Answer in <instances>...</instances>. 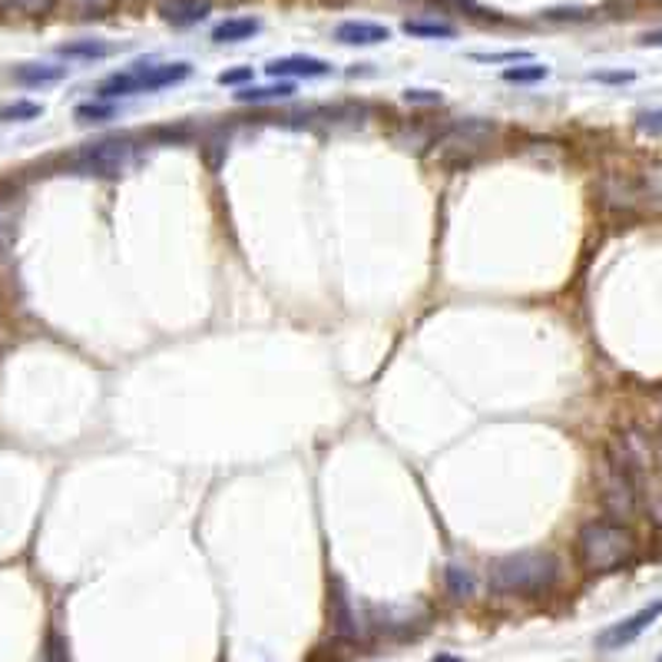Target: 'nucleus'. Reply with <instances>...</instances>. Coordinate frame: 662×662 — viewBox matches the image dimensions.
<instances>
[{
  "label": "nucleus",
  "mask_w": 662,
  "mask_h": 662,
  "mask_svg": "<svg viewBox=\"0 0 662 662\" xmlns=\"http://www.w3.org/2000/svg\"><path fill=\"white\" fill-rule=\"evenodd\" d=\"M560 576V563L547 550H524L490 563L487 584L501 597H540L550 593Z\"/></svg>",
  "instance_id": "nucleus-1"
},
{
  "label": "nucleus",
  "mask_w": 662,
  "mask_h": 662,
  "mask_svg": "<svg viewBox=\"0 0 662 662\" xmlns=\"http://www.w3.org/2000/svg\"><path fill=\"white\" fill-rule=\"evenodd\" d=\"M579 560L590 573H613L636 553V537L620 520H590L576 537Z\"/></svg>",
  "instance_id": "nucleus-2"
},
{
  "label": "nucleus",
  "mask_w": 662,
  "mask_h": 662,
  "mask_svg": "<svg viewBox=\"0 0 662 662\" xmlns=\"http://www.w3.org/2000/svg\"><path fill=\"white\" fill-rule=\"evenodd\" d=\"M193 73V66L186 60L176 63H136L126 73H113L110 79L100 83V97L103 100H117V97H133V94H156L162 87H173V83H183Z\"/></svg>",
  "instance_id": "nucleus-3"
},
{
  "label": "nucleus",
  "mask_w": 662,
  "mask_h": 662,
  "mask_svg": "<svg viewBox=\"0 0 662 662\" xmlns=\"http://www.w3.org/2000/svg\"><path fill=\"white\" fill-rule=\"evenodd\" d=\"M597 487H600V501L603 507L623 524L633 520L639 511V490H636V474L626 470L610 451L597 464Z\"/></svg>",
  "instance_id": "nucleus-4"
},
{
  "label": "nucleus",
  "mask_w": 662,
  "mask_h": 662,
  "mask_svg": "<svg viewBox=\"0 0 662 662\" xmlns=\"http://www.w3.org/2000/svg\"><path fill=\"white\" fill-rule=\"evenodd\" d=\"M133 162V146L126 139H103V143H94L87 149H79L73 166L79 173L87 176H100V180H117L130 170Z\"/></svg>",
  "instance_id": "nucleus-5"
},
{
  "label": "nucleus",
  "mask_w": 662,
  "mask_h": 662,
  "mask_svg": "<svg viewBox=\"0 0 662 662\" xmlns=\"http://www.w3.org/2000/svg\"><path fill=\"white\" fill-rule=\"evenodd\" d=\"M497 126L487 123V120H461L454 126H448L441 136H438V156L444 159H467L474 152H480L483 146H490Z\"/></svg>",
  "instance_id": "nucleus-6"
},
{
  "label": "nucleus",
  "mask_w": 662,
  "mask_h": 662,
  "mask_svg": "<svg viewBox=\"0 0 662 662\" xmlns=\"http://www.w3.org/2000/svg\"><path fill=\"white\" fill-rule=\"evenodd\" d=\"M659 616H662V600H652L649 606L636 610L633 616H626V620L606 626L603 633H597V649H603V652H616V649L636 642V639H639V636H642Z\"/></svg>",
  "instance_id": "nucleus-7"
},
{
  "label": "nucleus",
  "mask_w": 662,
  "mask_h": 662,
  "mask_svg": "<svg viewBox=\"0 0 662 662\" xmlns=\"http://www.w3.org/2000/svg\"><path fill=\"white\" fill-rule=\"evenodd\" d=\"M328 70H331V66H328L324 60L305 57V53L279 57V60H272V63L266 66V73H269L272 79H289V76H305V79H311V76H324Z\"/></svg>",
  "instance_id": "nucleus-8"
},
{
  "label": "nucleus",
  "mask_w": 662,
  "mask_h": 662,
  "mask_svg": "<svg viewBox=\"0 0 662 662\" xmlns=\"http://www.w3.org/2000/svg\"><path fill=\"white\" fill-rule=\"evenodd\" d=\"M212 11L209 0H159V14L162 21H170L173 27H193L206 21Z\"/></svg>",
  "instance_id": "nucleus-9"
},
{
  "label": "nucleus",
  "mask_w": 662,
  "mask_h": 662,
  "mask_svg": "<svg viewBox=\"0 0 662 662\" xmlns=\"http://www.w3.org/2000/svg\"><path fill=\"white\" fill-rule=\"evenodd\" d=\"M335 40L348 44V47H375L391 40V30L384 24H371V21H345L335 27Z\"/></svg>",
  "instance_id": "nucleus-10"
},
{
  "label": "nucleus",
  "mask_w": 662,
  "mask_h": 662,
  "mask_svg": "<svg viewBox=\"0 0 662 662\" xmlns=\"http://www.w3.org/2000/svg\"><path fill=\"white\" fill-rule=\"evenodd\" d=\"M444 590H448V597L457 600V603L474 600V593H477V576H474V569H467V566H461V563H448V566H444Z\"/></svg>",
  "instance_id": "nucleus-11"
},
{
  "label": "nucleus",
  "mask_w": 662,
  "mask_h": 662,
  "mask_svg": "<svg viewBox=\"0 0 662 662\" xmlns=\"http://www.w3.org/2000/svg\"><path fill=\"white\" fill-rule=\"evenodd\" d=\"M331 629H335L339 639H355L358 636V616H355L342 584L335 587V597H331Z\"/></svg>",
  "instance_id": "nucleus-12"
},
{
  "label": "nucleus",
  "mask_w": 662,
  "mask_h": 662,
  "mask_svg": "<svg viewBox=\"0 0 662 662\" xmlns=\"http://www.w3.org/2000/svg\"><path fill=\"white\" fill-rule=\"evenodd\" d=\"M600 193H603L606 206H616V209H633L639 203V186L623 176H606Z\"/></svg>",
  "instance_id": "nucleus-13"
},
{
  "label": "nucleus",
  "mask_w": 662,
  "mask_h": 662,
  "mask_svg": "<svg viewBox=\"0 0 662 662\" xmlns=\"http://www.w3.org/2000/svg\"><path fill=\"white\" fill-rule=\"evenodd\" d=\"M259 30H262V24L256 17H229L212 30V40L216 44H238V40H248Z\"/></svg>",
  "instance_id": "nucleus-14"
},
{
  "label": "nucleus",
  "mask_w": 662,
  "mask_h": 662,
  "mask_svg": "<svg viewBox=\"0 0 662 662\" xmlns=\"http://www.w3.org/2000/svg\"><path fill=\"white\" fill-rule=\"evenodd\" d=\"M66 76V66H53V63H24L14 70V79L24 83V87H44V83H57Z\"/></svg>",
  "instance_id": "nucleus-15"
},
{
  "label": "nucleus",
  "mask_w": 662,
  "mask_h": 662,
  "mask_svg": "<svg viewBox=\"0 0 662 662\" xmlns=\"http://www.w3.org/2000/svg\"><path fill=\"white\" fill-rule=\"evenodd\" d=\"M292 94H295V83L279 79V83H272V87H245L235 94V100L238 103H272V100H289Z\"/></svg>",
  "instance_id": "nucleus-16"
},
{
  "label": "nucleus",
  "mask_w": 662,
  "mask_h": 662,
  "mask_svg": "<svg viewBox=\"0 0 662 662\" xmlns=\"http://www.w3.org/2000/svg\"><path fill=\"white\" fill-rule=\"evenodd\" d=\"M404 34L425 37V40H451V37H457V30L451 24H441V21H404Z\"/></svg>",
  "instance_id": "nucleus-17"
},
{
  "label": "nucleus",
  "mask_w": 662,
  "mask_h": 662,
  "mask_svg": "<svg viewBox=\"0 0 662 662\" xmlns=\"http://www.w3.org/2000/svg\"><path fill=\"white\" fill-rule=\"evenodd\" d=\"M60 53L76 57V60H100V57H110L113 47L107 40H73V44H63Z\"/></svg>",
  "instance_id": "nucleus-18"
},
{
  "label": "nucleus",
  "mask_w": 662,
  "mask_h": 662,
  "mask_svg": "<svg viewBox=\"0 0 662 662\" xmlns=\"http://www.w3.org/2000/svg\"><path fill=\"white\" fill-rule=\"evenodd\" d=\"M639 199L652 203V206H662V162H652L642 170L639 176Z\"/></svg>",
  "instance_id": "nucleus-19"
},
{
  "label": "nucleus",
  "mask_w": 662,
  "mask_h": 662,
  "mask_svg": "<svg viewBox=\"0 0 662 662\" xmlns=\"http://www.w3.org/2000/svg\"><path fill=\"white\" fill-rule=\"evenodd\" d=\"M14 232H17V209H14V199H11V196H0V256H4L8 248H11Z\"/></svg>",
  "instance_id": "nucleus-20"
},
{
  "label": "nucleus",
  "mask_w": 662,
  "mask_h": 662,
  "mask_svg": "<svg viewBox=\"0 0 662 662\" xmlns=\"http://www.w3.org/2000/svg\"><path fill=\"white\" fill-rule=\"evenodd\" d=\"M0 4H4L8 11L24 14V17H40V14H47L57 4V0H0Z\"/></svg>",
  "instance_id": "nucleus-21"
},
{
  "label": "nucleus",
  "mask_w": 662,
  "mask_h": 662,
  "mask_svg": "<svg viewBox=\"0 0 662 662\" xmlns=\"http://www.w3.org/2000/svg\"><path fill=\"white\" fill-rule=\"evenodd\" d=\"M547 66L540 63H527V66H507L504 70V79L507 83H537V79H547Z\"/></svg>",
  "instance_id": "nucleus-22"
},
{
  "label": "nucleus",
  "mask_w": 662,
  "mask_h": 662,
  "mask_svg": "<svg viewBox=\"0 0 662 662\" xmlns=\"http://www.w3.org/2000/svg\"><path fill=\"white\" fill-rule=\"evenodd\" d=\"M113 113H117L113 103H83V107H76L79 123H103V120H113Z\"/></svg>",
  "instance_id": "nucleus-23"
},
{
  "label": "nucleus",
  "mask_w": 662,
  "mask_h": 662,
  "mask_svg": "<svg viewBox=\"0 0 662 662\" xmlns=\"http://www.w3.org/2000/svg\"><path fill=\"white\" fill-rule=\"evenodd\" d=\"M44 113V107L40 103H27V100H21V103H14V107H8L4 113V120H14V123H24V120H37Z\"/></svg>",
  "instance_id": "nucleus-24"
},
{
  "label": "nucleus",
  "mask_w": 662,
  "mask_h": 662,
  "mask_svg": "<svg viewBox=\"0 0 662 662\" xmlns=\"http://www.w3.org/2000/svg\"><path fill=\"white\" fill-rule=\"evenodd\" d=\"M636 130L646 136H662V110H642L636 117Z\"/></svg>",
  "instance_id": "nucleus-25"
},
{
  "label": "nucleus",
  "mask_w": 662,
  "mask_h": 662,
  "mask_svg": "<svg viewBox=\"0 0 662 662\" xmlns=\"http://www.w3.org/2000/svg\"><path fill=\"white\" fill-rule=\"evenodd\" d=\"M70 4L83 14V17H97V14H103L113 0H70Z\"/></svg>",
  "instance_id": "nucleus-26"
},
{
  "label": "nucleus",
  "mask_w": 662,
  "mask_h": 662,
  "mask_svg": "<svg viewBox=\"0 0 662 662\" xmlns=\"http://www.w3.org/2000/svg\"><path fill=\"white\" fill-rule=\"evenodd\" d=\"M248 79H253V66H235V70L219 73L222 87H238V83H248Z\"/></svg>",
  "instance_id": "nucleus-27"
},
{
  "label": "nucleus",
  "mask_w": 662,
  "mask_h": 662,
  "mask_svg": "<svg viewBox=\"0 0 662 662\" xmlns=\"http://www.w3.org/2000/svg\"><path fill=\"white\" fill-rule=\"evenodd\" d=\"M530 53L524 50H511V53H474V60L480 63H517V60H527Z\"/></svg>",
  "instance_id": "nucleus-28"
},
{
  "label": "nucleus",
  "mask_w": 662,
  "mask_h": 662,
  "mask_svg": "<svg viewBox=\"0 0 662 662\" xmlns=\"http://www.w3.org/2000/svg\"><path fill=\"white\" fill-rule=\"evenodd\" d=\"M404 100L407 103H441V94H434V90H407Z\"/></svg>",
  "instance_id": "nucleus-29"
},
{
  "label": "nucleus",
  "mask_w": 662,
  "mask_h": 662,
  "mask_svg": "<svg viewBox=\"0 0 662 662\" xmlns=\"http://www.w3.org/2000/svg\"><path fill=\"white\" fill-rule=\"evenodd\" d=\"M649 517L655 520V527H662V490L649 493Z\"/></svg>",
  "instance_id": "nucleus-30"
},
{
  "label": "nucleus",
  "mask_w": 662,
  "mask_h": 662,
  "mask_svg": "<svg viewBox=\"0 0 662 662\" xmlns=\"http://www.w3.org/2000/svg\"><path fill=\"white\" fill-rule=\"evenodd\" d=\"M547 17H550V21H563V17L584 21V17H587V11H579V8H573V11H547Z\"/></svg>",
  "instance_id": "nucleus-31"
},
{
  "label": "nucleus",
  "mask_w": 662,
  "mask_h": 662,
  "mask_svg": "<svg viewBox=\"0 0 662 662\" xmlns=\"http://www.w3.org/2000/svg\"><path fill=\"white\" fill-rule=\"evenodd\" d=\"M593 79H603V83H629L633 73H593Z\"/></svg>",
  "instance_id": "nucleus-32"
},
{
  "label": "nucleus",
  "mask_w": 662,
  "mask_h": 662,
  "mask_svg": "<svg viewBox=\"0 0 662 662\" xmlns=\"http://www.w3.org/2000/svg\"><path fill=\"white\" fill-rule=\"evenodd\" d=\"M642 47H662V30H649V34H642Z\"/></svg>",
  "instance_id": "nucleus-33"
},
{
  "label": "nucleus",
  "mask_w": 662,
  "mask_h": 662,
  "mask_svg": "<svg viewBox=\"0 0 662 662\" xmlns=\"http://www.w3.org/2000/svg\"><path fill=\"white\" fill-rule=\"evenodd\" d=\"M50 662H70V655H66V649L60 642L50 646Z\"/></svg>",
  "instance_id": "nucleus-34"
},
{
  "label": "nucleus",
  "mask_w": 662,
  "mask_h": 662,
  "mask_svg": "<svg viewBox=\"0 0 662 662\" xmlns=\"http://www.w3.org/2000/svg\"><path fill=\"white\" fill-rule=\"evenodd\" d=\"M451 4H457V8H467V11H474L477 17H483V11H480V8L474 4V0H451Z\"/></svg>",
  "instance_id": "nucleus-35"
},
{
  "label": "nucleus",
  "mask_w": 662,
  "mask_h": 662,
  "mask_svg": "<svg viewBox=\"0 0 662 662\" xmlns=\"http://www.w3.org/2000/svg\"><path fill=\"white\" fill-rule=\"evenodd\" d=\"M652 662H662V652H659V655H655V659H652Z\"/></svg>",
  "instance_id": "nucleus-36"
},
{
  "label": "nucleus",
  "mask_w": 662,
  "mask_h": 662,
  "mask_svg": "<svg viewBox=\"0 0 662 662\" xmlns=\"http://www.w3.org/2000/svg\"><path fill=\"white\" fill-rule=\"evenodd\" d=\"M659 4H662V0H659Z\"/></svg>",
  "instance_id": "nucleus-37"
}]
</instances>
